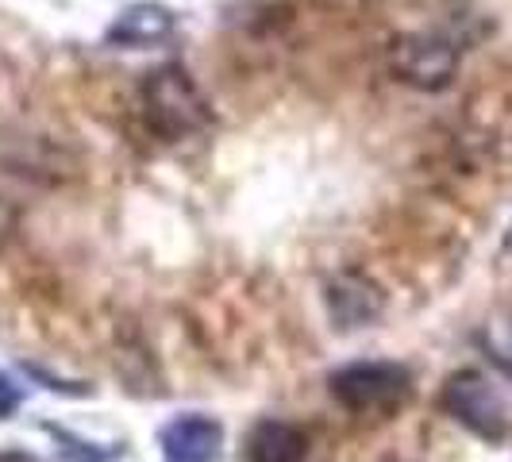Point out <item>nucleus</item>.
I'll list each match as a JSON object with an SVG mask.
<instances>
[{
	"mask_svg": "<svg viewBox=\"0 0 512 462\" xmlns=\"http://www.w3.org/2000/svg\"><path fill=\"white\" fill-rule=\"evenodd\" d=\"M328 316L339 332H355V328H370L385 308V293L378 289V282H370L366 274H339L328 282Z\"/></svg>",
	"mask_w": 512,
	"mask_h": 462,
	"instance_id": "obj_5",
	"label": "nucleus"
},
{
	"mask_svg": "<svg viewBox=\"0 0 512 462\" xmlns=\"http://www.w3.org/2000/svg\"><path fill=\"white\" fill-rule=\"evenodd\" d=\"M389 66L397 81H405L412 89H424V93H436L447 89L451 77L459 70V51L428 31H416V35H401L389 51Z\"/></svg>",
	"mask_w": 512,
	"mask_h": 462,
	"instance_id": "obj_4",
	"label": "nucleus"
},
{
	"mask_svg": "<svg viewBox=\"0 0 512 462\" xmlns=\"http://www.w3.org/2000/svg\"><path fill=\"white\" fill-rule=\"evenodd\" d=\"M247 462H305L308 436L289 420H258L243 443Z\"/></svg>",
	"mask_w": 512,
	"mask_h": 462,
	"instance_id": "obj_8",
	"label": "nucleus"
},
{
	"mask_svg": "<svg viewBox=\"0 0 512 462\" xmlns=\"http://www.w3.org/2000/svg\"><path fill=\"white\" fill-rule=\"evenodd\" d=\"M439 401L474 436L489 439V443L509 436V405H505V397L497 393V385L489 382L486 374H478V370L451 374L443 393H439Z\"/></svg>",
	"mask_w": 512,
	"mask_h": 462,
	"instance_id": "obj_3",
	"label": "nucleus"
},
{
	"mask_svg": "<svg viewBox=\"0 0 512 462\" xmlns=\"http://www.w3.org/2000/svg\"><path fill=\"white\" fill-rule=\"evenodd\" d=\"M220 443H224V428L212 416H201V412L178 416L162 428L166 462H216L220 459Z\"/></svg>",
	"mask_w": 512,
	"mask_h": 462,
	"instance_id": "obj_7",
	"label": "nucleus"
},
{
	"mask_svg": "<svg viewBox=\"0 0 512 462\" xmlns=\"http://www.w3.org/2000/svg\"><path fill=\"white\" fill-rule=\"evenodd\" d=\"M174 27H178V16H174L166 4L143 0V4H128V8L108 24L104 43H108V47H120V51H143V47H154V43L170 39Z\"/></svg>",
	"mask_w": 512,
	"mask_h": 462,
	"instance_id": "obj_6",
	"label": "nucleus"
},
{
	"mask_svg": "<svg viewBox=\"0 0 512 462\" xmlns=\"http://www.w3.org/2000/svg\"><path fill=\"white\" fill-rule=\"evenodd\" d=\"M328 385L343 409L355 416H374V420L405 409V401L412 397V374L401 362H351V366H339Z\"/></svg>",
	"mask_w": 512,
	"mask_h": 462,
	"instance_id": "obj_1",
	"label": "nucleus"
},
{
	"mask_svg": "<svg viewBox=\"0 0 512 462\" xmlns=\"http://www.w3.org/2000/svg\"><path fill=\"white\" fill-rule=\"evenodd\" d=\"M486 347H489V355H493V362H497V366L512 378V320H497V324H489Z\"/></svg>",
	"mask_w": 512,
	"mask_h": 462,
	"instance_id": "obj_9",
	"label": "nucleus"
},
{
	"mask_svg": "<svg viewBox=\"0 0 512 462\" xmlns=\"http://www.w3.org/2000/svg\"><path fill=\"white\" fill-rule=\"evenodd\" d=\"M16 409H20V389L0 374V420H4V416H12Z\"/></svg>",
	"mask_w": 512,
	"mask_h": 462,
	"instance_id": "obj_10",
	"label": "nucleus"
},
{
	"mask_svg": "<svg viewBox=\"0 0 512 462\" xmlns=\"http://www.w3.org/2000/svg\"><path fill=\"white\" fill-rule=\"evenodd\" d=\"M143 108L147 120L162 139H181L189 131H201L212 120L201 89L181 66H158L143 81Z\"/></svg>",
	"mask_w": 512,
	"mask_h": 462,
	"instance_id": "obj_2",
	"label": "nucleus"
}]
</instances>
